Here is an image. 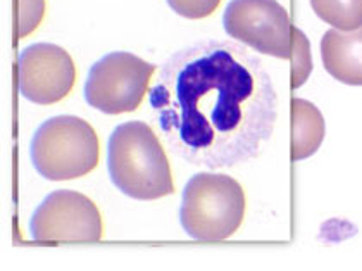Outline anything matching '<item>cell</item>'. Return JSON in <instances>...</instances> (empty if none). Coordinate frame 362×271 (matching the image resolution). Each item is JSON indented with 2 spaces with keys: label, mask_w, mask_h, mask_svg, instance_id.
Returning a JSON list of instances; mask_svg holds the SVG:
<instances>
[{
  "label": "cell",
  "mask_w": 362,
  "mask_h": 271,
  "mask_svg": "<svg viewBox=\"0 0 362 271\" xmlns=\"http://www.w3.org/2000/svg\"><path fill=\"white\" fill-rule=\"evenodd\" d=\"M148 109L169 151L221 170L261 154L276 125L278 93L264 62L242 43L202 40L160 66Z\"/></svg>",
  "instance_id": "6da1fadb"
},
{
  "label": "cell",
  "mask_w": 362,
  "mask_h": 271,
  "mask_svg": "<svg viewBox=\"0 0 362 271\" xmlns=\"http://www.w3.org/2000/svg\"><path fill=\"white\" fill-rule=\"evenodd\" d=\"M107 170L114 187L132 199L156 200L176 190L163 142L144 121L114 128L107 145Z\"/></svg>",
  "instance_id": "7a4b0ae2"
},
{
  "label": "cell",
  "mask_w": 362,
  "mask_h": 271,
  "mask_svg": "<svg viewBox=\"0 0 362 271\" xmlns=\"http://www.w3.org/2000/svg\"><path fill=\"white\" fill-rule=\"evenodd\" d=\"M247 195L242 183L224 173H197L188 180L180 223L194 241L221 242L242 229Z\"/></svg>",
  "instance_id": "3957f363"
},
{
  "label": "cell",
  "mask_w": 362,
  "mask_h": 271,
  "mask_svg": "<svg viewBox=\"0 0 362 271\" xmlns=\"http://www.w3.org/2000/svg\"><path fill=\"white\" fill-rule=\"evenodd\" d=\"M31 163L50 182H68L88 175L100 161V139L88 121L78 116H54L35 132Z\"/></svg>",
  "instance_id": "277c9868"
},
{
  "label": "cell",
  "mask_w": 362,
  "mask_h": 271,
  "mask_svg": "<svg viewBox=\"0 0 362 271\" xmlns=\"http://www.w3.org/2000/svg\"><path fill=\"white\" fill-rule=\"evenodd\" d=\"M156 66L132 52H111L90 68L85 100L109 116L135 113L151 88Z\"/></svg>",
  "instance_id": "5b68a950"
},
{
  "label": "cell",
  "mask_w": 362,
  "mask_h": 271,
  "mask_svg": "<svg viewBox=\"0 0 362 271\" xmlns=\"http://www.w3.org/2000/svg\"><path fill=\"white\" fill-rule=\"evenodd\" d=\"M30 235L35 242H98L104 238V218L85 194L56 190L35 209Z\"/></svg>",
  "instance_id": "8992f818"
},
{
  "label": "cell",
  "mask_w": 362,
  "mask_h": 271,
  "mask_svg": "<svg viewBox=\"0 0 362 271\" xmlns=\"http://www.w3.org/2000/svg\"><path fill=\"white\" fill-rule=\"evenodd\" d=\"M223 26L231 38L264 56L292 57V25L278 0H230Z\"/></svg>",
  "instance_id": "52a82bcc"
},
{
  "label": "cell",
  "mask_w": 362,
  "mask_h": 271,
  "mask_svg": "<svg viewBox=\"0 0 362 271\" xmlns=\"http://www.w3.org/2000/svg\"><path fill=\"white\" fill-rule=\"evenodd\" d=\"M19 92L33 104L50 105L64 100L74 88L78 69L73 56L54 43H33L18 59Z\"/></svg>",
  "instance_id": "ba28073f"
},
{
  "label": "cell",
  "mask_w": 362,
  "mask_h": 271,
  "mask_svg": "<svg viewBox=\"0 0 362 271\" xmlns=\"http://www.w3.org/2000/svg\"><path fill=\"white\" fill-rule=\"evenodd\" d=\"M325 69L345 85H362V26L354 31L328 30L322 35Z\"/></svg>",
  "instance_id": "9c48e42d"
},
{
  "label": "cell",
  "mask_w": 362,
  "mask_h": 271,
  "mask_svg": "<svg viewBox=\"0 0 362 271\" xmlns=\"http://www.w3.org/2000/svg\"><path fill=\"white\" fill-rule=\"evenodd\" d=\"M290 117H292V161H302L314 156L325 140L326 125L321 111L313 102L292 97L290 100Z\"/></svg>",
  "instance_id": "30bf717a"
},
{
  "label": "cell",
  "mask_w": 362,
  "mask_h": 271,
  "mask_svg": "<svg viewBox=\"0 0 362 271\" xmlns=\"http://www.w3.org/2000/svg\"><path fill=\"white\" fill-rule=\"evenodd\" d=\"M321 21L340 31H354L362 26V0H310Z\"/></svg>",
  "instance_id": "8fae6325"
},
{
  "label": "cell",
  "mask_w": 362,
  "mask_h": 271,
  "mask_svg": "<svg viewBox=\"0 0 362 271\" xmlns=\"http://www.w3.org/2000/svg\"><path fill=\"white\" fill-rule=\"evenodd\" d=\"M292 88L297 90L305 83L313 73V54L309 38L297 26H292Z\"/></svg>",
  "instance_id": "7c38bea8"
},
{
  "label": "cell",
  "mask_w": 362,
  "mask_h": 271,
  "mask_svg": "<svg viewBox=\"0 0 362 271\" xmlns=\"http://www.w3.org/2000/svg\"><path fill=\"white\" fill-rule=\"evenodd\" d=\"M166 2L181 18L204 19L218 9L221 0H166Z\"/></svg>",
  "instance_id": "4fadbf2b"
},
{
  "label": "cell",
  "mask_w": 362,
  "mask_h": 271,
  "mask_svg": "<svg viewBox=\"0 0 362 271\" xmlns=\"http://www.w3.org/2000/svg\"><path fill=\"white\" fill-rule=\"evenodd\" d=\"M45 4L43 0H19V18H18V30L19 37L33 33L38 23L42 21Z\"/></svg>",
  "instance_id": "5bb4252c"
}]
</instances>
